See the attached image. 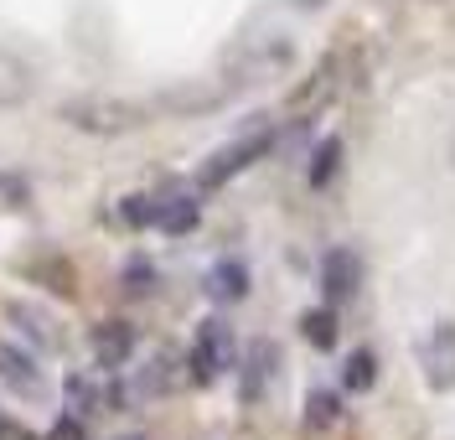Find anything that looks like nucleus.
<instances>
[{
	"label": "nucleus",
	"instance_id": "1",
	"mask_svg": "<svg viewBox=\"0 0 455 440\" xmlns=\"http://www.w3.org/2000/svg\"><path fill=\"white\" fill-rule=\"evenodd\" d=\"M57 119L84 135H130L150 119V109L130 104V99H68V104H57Z\"/></svg>",
	"mask_w": 455,
	"mask_h": 440
},
{
	"label": "nucleus",
	"instance_id": "2",
	"mask_svg": "<svg viewBox=\"0 0 455 440\" xmlns=\"http://www.w3.org/2000/svg\"><path fill=\"white\" fill-rule=\"evenodd\" d=\"M233 357H238L233 326H228L223 316H207V322H197V337H192V379H197V383L223 379L228 368H233Z\"/></svg>",
	"mask_w": 455,
	"mask_h": 440
},
{
	"label": "nucleus",
	"instance_id": "3",
	"mask_svg": "<svg viewBox=\"0 0 455 440\" xmlns=\"http://www.w3.org/2000/svg\"><path fill=\"white\" fill-rule=\"evenodd\" d=\"M414 363H419V373L435 394H451L455 388V322H435L414 342Z\"/></svg>",
	"mask_w": 455,
	"mask_h": 440
},
{
	"label": "nucleus",
	"instance_id": "4",
	"mask_svg": "<svg viewBox=\"0 0 455 440\" xmlns=\"http://www.w3.org/2000/svg\"><path fill=\"white\" fill-rule=\"evenodd\" d=\"M269 146H275V130H259V135H243V140H233V146H223L218 156H207V166H202V187H223V181H233L238 172H249L254 161H264L269 156Z\"/></svg>",
	"mask_w": 455,
	"mask_h": 440
},
{
	"label": "nucleus",
	"instance_id": "5",
	"mask_svg": "<svg viewBox=\"0 0 455 440\" xmlns=\"http://www.w3.org/2000/svg\"><path fill=\"white\" fill-rule=\"evenodd\" d=\"M363 285V260H357V249H331L326 260H321V295H326V306H341V300H352Z\"/></svg>",
	"mask_w": 455,
	"mask_h": 440
},
{
	"label": "nucleus",
	"instance_id": "6",
	"mask_svg": "<svg viewBox=\"0 0 455 440\" xmlns=\"http://www.w3.org/2000/svg\"><path fill=\"white\" fill-rule=\"evenodd\" d=\"M31 93H36V68L11 47H0V109H21Z\"/></svg>",
	"mask_w": 455,
	"mask_h": 440
},
{
	"label": "nucleus",
	"instance_id": "7",
	"mask_svg": "<svg viewBox=\"0 0 455 440\" xmlns=\"http://www.w3.org/2000/svg\"><path fill=\"white\" fill-rule=\"evenodd\" d=\"M130 352H135V326L130 322L93 326V363H99V368H124Z\"/></svg>",
	"mask_w": 455,
	"mask_h": 440
},
{
	"label": "nucleus",
	"instance_id": "8",
	"mask_svg": "<svg viewBox=\"0 0 455 440\" xmlns=\"http://www.w3.org/2000/svg\"><path fill=\"white\" fill-rule=\"evenodd\" d=\"M275 368H280V348H275V342H254V348H249L243 383H238L243 404H259V399H264V388H269V379H275Z\"/></svg>",
	"mask_w": 455,
	"mask_h": 440
},
{
	"label": "nucleus",
	"instance_id": "9",
	"mask_svg": "<svg viewBox=\"0 0 455 440\" xmlns=\"http://www.w3.org/2000/svg\"><path fill=\"white\" fill-rule=\"evenodd\" d=\"M207 295L218 300V306H233V300H243L249 295V269L238 260H218L207 269Z\"/></svg>",
	"mask_w": 455,
	"mask_h": 440
},
{
	"label": "nucleus",
	"instance_id": "10",
	"mask_svg": "<svg viewBox=\"0 0 455 440\" xmlns=\"http://www.w3.org/2000/svg\"><path fill=\"white\" fill-rule=\"evenodd\" d=\"M0 379L11 383L16 394H42V373H36V363H31L27 352H16V348H0Z\"/></svg>",
	"mask_w": 455,
	"mask_h": 440
},
{
	"label": "nucleus",
	"instance_id": "11",
	"mask_svg": "<svg viewBox=\"0 0 455 440\" xmlns=\"http://www.w3.org/2000/svg\"><path fill=\"white\" fill-rule=\"evenodd\" d=\"M197 218H202V207L192 203V197H171V203H156V228L171 238H181V234H192L197 228Z\"/></svg>",
	"mask_w": 455,
	"mask_h": 440
},
{
	"label": "nucleus",
	"instance_id": "12",
	"mask_svg": "<svg viewBox=\"0 0 455 440\" xmlns=\"http://www.w3.org/2000/svg\"><path fill=\"white\" fill-rule=\"evenodd\" d=\"M300 332H306V342L311 348H321V352H331L337 348V306H315V311H306L300 316Z\"/></svg>",
	"mask_w": 455,
	"mask_h": 440
},
{
	"label": "nucleus",
	"instance_id": "13",
	"mask_svg": "<svg viewBox=\"0 0 455 440\" xmlns=\"http://www.w3.org/2000/svg\"><path fill=\"white\" fill-rule=\"evenodd\" d=\"M372 383H378V357H372L368 348L347 352V368H341V388H347V394H368Z\"/></svg>",
	"mask_w": 455,
	"mask_h": 440
},
{
	"label": "nucleus",
	"instance_id": "14",
	"mask_svg": "<svg viewBox=\"0 0 455 440\" xmlns=\"http://www.w3.org/2000/svg\"><path fill=\"white\" fill-rule=\"evenodd\" d=\"M5 316H11V322L21 326L27 337H36L42 348H57V342H62V337L52 332V322H47V316H42L36 306H27V300H11V311H5Z\"/></svg>",
	"mask_w": 455,
	"mask_h": 440
},
{
	"label": "nucleus",
	"instance_id": "15",
	"mask_svg": "<svg viewBox=\"0 0 455 440\" xmlns=\"http://www.w3.org/2000/svg\"><path fill=\"white\" fill-rule=\"evenodd\" d=\"M341 420V399L331 388H311V399H306V430H331Z\"/></svg>",
	"mask_w": 455,
	"mask_h": 440
},
{
	"label": "nucleus",
	"instance_id": "16",
	"mask_svg": "<svg viewBox=\"0 0 455 440\" xmlns=\"http://www.w3.org/2000/svg\"><path fill=\"white\" fill-rule=\"evenodd\" d=\"M31 275L47 285V291H57V295H73L78 291V275H73V264H62V260H36V264H27Z\"/></svg>",
	"mask_w": 455,
	"mask_h": 440
},
{
	"label": "nucleus",
	"instance_id": "17",
	"mask_svg": "<svg viewBox=\"0 0 455 440\" xmlns=\"http://www.w3.org/2000/svg\"><path fill=\"white\" fill-rule=\"evenodd\" d=\"M337 166H341V140L331 135V140H321V146H315V156H311V172H306V181H311L315 192H321V187H326V181L337 176Z\"/></svg>",
	"mask_w": 455,
	"mask_h": 440
},
{
	"label": "nucleus",
	"instance_id": "18",
	"mask_svg": "<svg viewBox=\"0 0 455 440\" xmlns=\"http://www.w3.org/2000/svg\"><path fill=\"white\" fill-rule=\"evenodd\" d=\"M119 212H124V223H135V228H150V223H156V203H150V197H124Z\"/></svg>",
	"mask_w": 455,
	"mask_h": 440
},
{
	"label": "nucleus",
	"instance_id": "19",
	"mask_svg": "<svg viewBox=\"0 0 455 440\" xmlns=\"http://www.w3.org/2000/svg\"><path fill=\"white\" fill-rule=\"evenodd\" d=\"M150 285H156V269H150L145 260H135L130 269H124V291L130 295H150Z\"/></svg>",
	"mask_w": 455,
	"mask_h": 440
},
{
	"label": "nucleus",
	"instance_id": "20",
	"mask_svg": "<svg viewBox=\"0 0 455 440\" xmlns=\"http://www.w3.org/2000/svg\"><path fill=\"white\" fill-rule=\"evenodd\" d=\"M47 440H88V430L78 425V420H73V414H62V420L52 425V436H47Z\"/></svg>",
	"mask_w": 455,
	"mask_h": 440
},
{
	"label": "nucleus",
	"instance_id": "21",
	"mask_svg": "<svg viewBox=\"0 0 455 440\" xmlns=\"http://www.w3.org/2000/svg\"><path fill=\"white\" fill-rule=\"evenodd\" d=\"M0 440H36L27 430V425H16V420H5V414H0Z\"/></svg>",
	"mask_w": 455,
	"mask_h": 440
},
{
	"label": "nucleus",
	"instance_id": "22",
	"mask_svg": "<svg viewBox=\"0 0 455 440\" xmlns=\"http://www.w3.org/2000/svg\"><path fill=\"white\" fill-rule=\"evenodd\" d=\"M130 440H140V436H130Z\"/></svg>",
	"mask_w": 455,
	"mask_h": 440
}]
</instances>
